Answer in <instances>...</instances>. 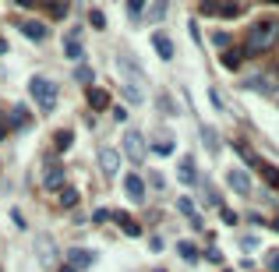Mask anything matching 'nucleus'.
I'll return each instance as SVG.
<instances>
[{
  "mask_svg": "<svg viewBox=\"0 0 279 272\" xmlns=\"http://www.w3.org/2000/svg\"><path fill=\"white\" fill-rule=\"evenodd\" d=\"M226 184L237 191V194H247V191H251V177H247L244 170H230L226 173Z\"/></svg>",
  "mask_w": 279,
  "mask_h": 272,
  "instance_id": "obj_6",
  "label": "nucleus"
},
{
  "mask_svg": "<svg viewBox=\"0 0 279 272\" xmlns=\"http://www.w3.org/2000/svg\"><path fill=\"white\" fill-rule=\"evenodd\" d=\"M177 251H180V258H184V262H198V251H195V244H191V240H180Z\"/></svg>",
  "mask_w": 279,
  "mask_h": 272,
  "instance_id": "obj_18",
  "label": "nucleus"
},
{
  "mask_svg": "<svg viewBox=\"0 0 279 272\" xmlns=\"http://www.w3.org/2000/svg\"><path fill=\"white\" fill-rule=\"evenodd\" d=\"M64 50H67V57L75 60V64H78V60H85V53H81V42H75V39H67V42H64Z\"/></svg>",
  "mask_w": 279,
  "mask_h": 272,
  "instance_id": "obj_19",
  "label": "nucleus"
},
{
  "mask_svg": "<svg viewBox=\"0 0 279 272\" xmlns=\"http://www.w3.org/2000/svg\"><path fill=\"white\" fill-rule=\"evenodd\" d=\"M269 269H272V272H279V251H272V254H269Z\"/></svg>",
  "mask_w": 279,
  "mask_h": 272,
  "instance_id": "obj_32",
  "label": "nucleus"
},
{
  "mask_svg": "<svg viewBox=\"0 0 279 272\" xmlns=\"http://www.w3.org/2000/svg\"><path fill=\"white\" fill-rule=\"evenodd\" d=\"M89 106L92 110H106L110 106V92H102V88H89Z\"/></svg>",
  "mask_w": 279,
  "mask_h": 272,
  "instance_id": "obj_12",
  "label": "nucleus"
},
{
  "mask_svg": "<svg viewBox=\"0 0 279 272\" xmlns=\"http://www.w3.org/2000/svg\"><path fill=\"white\" fill-rule=\"evenodd\" d=\"M42 180H46V188H50V191H57V188L64 184V166H60V163H50V166H46V173H42Z\"/></svg>",
  "mask_w": 279,
  "mask_h": 272,
  "instance_id": "obj_7",
  "label": "nucleus"
},
{
  "mask_svg": "<svg viewBox=\"0 0 279 272\" xmlns=\"http://www.w3.org/2000/svg\"><path fill=\"white\" fill-rule=\"evenodd\" d=\"M113 219L124 226V233H127V237H141V226H138V223H131L127 212H113Z\"/></svg>",
  "mask_w": 279,
  "mask_h": 272,
  "instance_id": "obj_13",
  "label": "nucleus"
},
{
  "mask_svg": "<svg viewBox=\"0 0 279 272\" xmlns=\"http://www.w3.org/2000/svg\"><path fill=\"white\" fill-rule=\"evenodd\" d=\"M53 148H57V152H67V148H71V131H57L53 134Z\"/></svg>",
  "mask_w": 279,
  "mask_h": 272,
  "instance_id": "obj_17",
  "label": "nucleus"
},
{
  "mask_svg": "<svg viewBox=\"0 0 279 272\" xmlns=\"http://www.w3.org/2000/svg\"><path fill=\"white\" fill-rule=\"evenodd\" d=\"M240 248H247V251L258 248V237H240Z\"/></svg>",
  "mask_w": 279,
  "mask_h": 272,
  "instance_id": "obj_31",
  "label": "nucleus"
},
{
  "mask_svg": "<svg viewBox=\"0 0 279 272\" xmlns=\"http://www.w3.org/2000/svg\"><path fill=\"white\" fill-rule=\"evenodd\" d=\"M124 156L131 163H145V156H149V145H145L141 131H127L124 134Z\"/></svg>",
  "mask_w": 279,
  "mask_h": 272,
  "instance_id": "obj_3",
  "label": "nucleus"
},
{
  "mask_svg": "<svg viewBox=\"0 0 279 272\" xmlns=\"http://www.w3.org/2000/svg\"><path fill=\"white\" fill-rule=\"evenodd\" d=\"M276 39H279V28L269 21H258L255 28H247V50H255V53L276 46Z\"/></svg>",
  "mask_w": 279,
  "mask_h": 272,
  "instance_id": "obj_1",
  "label": "nucleus"
},
{
  "mask_svg": "<svg viewBox=\"0 0 279 272\" xmlns=\"http://www.w3.org/2000/svg\"><path fill=\"white\" fill-rule=\"evenodd\" d=\"M75 202H78V191H75V188H60V205H67V209H71Z\"/></svg>",
  "mask_w": 279,
  "mask_h": 272,
  "instance_id": "obj_23",
  "label": "nucleus"
},
{
  "mask_svg": "<svg viewBox=\"0 0 279 272\" xmlns=\"http://www.w3.org/2000/svg\"><path fill=\"white\" fill-rule=\"evenodd\" d=\"M216 14H223V18H237V14H240V4H233V0H230V4L216 7Z\"/></svg>",
  "mask_w": 279,
  "mask_h": 272,
  "instance_id": "obj_22",
  "label": "nucleus"
},
{
  "mask_svg": "<svg viewBox=\"0 0 279 272\" xmlns=\"http://www.w3.org/2000/svg\"><path fill=\"white\" fill-rule=\"evenodd\" d=\"M124 191H127L135 202H141V198H145V180H141L138 173H131V177L124 180Z\"/></svg>",
  "mask_w": 279,
  "mask_h": 272,
  "instance_id": "obj_8",
  "label": "nucleus"
},
{
  "mask_svg": "<svg viewBox=\"0 0 279 272\" xmlns=\"http://www.w3.org/2000/svg\"><path fill=\"white\" fill-rule=\"evenodd\" d=\"M180 184H195V180H198V170H195V159H191V156H184L180 159Z\"/></svg>",
  "mask_w": 279,
  "mask_h": 272,
  "instance_id": "obj_9",
  "label": "nucleus"
},
{
  "mask_svg": "<svg viewBox=\"0 0 279 272\" xmlns=\"http://www.w3.org/2000/svg\"><path fill=\"white\" fill-rule=\"evenodd\" d=\"M156 152H159V156H173V142H159Z\"/></svg>",
  "mask_w": 279,
  "mask_h": 272,
  "instance_id": "obj_28",
  "label": "nucleus"
},
{
  "mask_svg": "<svg viewBox=\"0 0 279 272\" xmlns=\"http://www.w3.org/2000/svg\"><path fill=\"white\" fill-rule=\"evenodd\" d=\"M92 219H96V223H106V219H113V212H110V209H96Z\"/></svg>",
  "mask_w": 279,
  "mask_h": 272,
  "instance_id": "obj_27",
  "label": "nucleus"
},
{
  "mask_svg": "<svg viewBox=\"0 0 279 272\" xmlns=\"http://www.w3.org/2000/svg\"><path fill=\"white\" fill-rule=\"evenodd\" d=\"M36 251H39V262L42 265H57V258H60V254H57V244L50 237H39L36 240Z\"/></svg>",
  "mask_w": 279,
  "mask_h": 272,
  "instance_id": "obj_5",
  "label": "nucleus"
},
{
  "mask_svg": "<svg viewBox=\"0 0 279 272\" xmlns=\"http://www.w3.org/2000/svg\"><path fill=\"white\" fill-rule=\"evenodd\" d=\"M92 265V251H85V248H75V251H71V269H89Z\"/></svg>",
  "mask_w": 279,
  "mask_h": 272,
  "instance_id": "obj_11",
  "label": "nucleus"
},
{
  "mask_svg": "<svg viewBox=\"0 0 279 272\" xmlns=\"http://www.w3.org/2000/svg\"><path fill=\"white\" fill-rule=\"evenodd\" d=\"M166 11H170V0H156L152 11H149V21H163V18H166Z\"/></svg>",
  "mask_w": 279,
  "mask_h": 272,
  "instance_id": "obj_14",
  "label": "nucleus"
},
{
  "mask_svg": "<svg viewBox=\"0 0 279 272\" xmlns=\"http://www.w3.org/2000/svg\"><path fill=\"white\" fill-rule=\"evenodd\" d=\"M269 4H279V0H269Z\"/></svg>",
  "mask_w": 279,
  "mask_h": 272,
  "instance_id": "obj_33",
  "label": "nucleus"
},
{
  "mask_svg": "<svg viewBox=\"0 0 279 272\" xmlns=\"http://www.w3.org/2000/svg\"><path fill=\"white\" fill-rule=\"evenodd\" d=\"M64 14H67V4H64V0H57V4H53V18H64Z\"/></svg>",
  "mask_w": 279,
  "mask_h": 272,
  "instance_id": "obj_30",
  "label": "nucleus"
},
{
  "mask_svg": "<svg viewBox=\"0 0 279 272\" xmlns=\"http://www.w3.org/2000/svg\"><path fill=\"white\" fill-rule=\"evenodd\" d=\"M201 138H205V148H209V152H216V148H219V134H216L209 124H201Z\"/></svg>",
  "mask_w": 279,
  "mask_h": 272,
  "instance_id": "obj_15",
  "label": "nucleus"
},
{
  "mask_svg": "<svg viewBox=\"0 0 279 272\" xmlns=\"http://www.w3.org/2000/svg\"><path fill=\"white\" fill-rule=\"evenodd\" d=\"M89 21H92L96 28H102V25H106V14H102V11H92V14H89Z\"/></svg>",
  "mask_w": 279,
  "mask_h": 272,
  "instance_id": "obj_26",
  "label": "nucleus"
},
{
  "mask_svg": "<svg viewBox=\"0 0 279 272\" xmlns=\"http://www.w3.org/2000/svg\"><path fill=\"white\" fill-rule=\"evenodd\" d=\"M75 78H78L81 85H92V78H96V74H92V67H85V64H78V67H75Z\"/></svg>",
  "mask_w": 279,
  "mask_h": 272,
  "instance_id": "obj_20",
  "label": "nucleus"
},
{
  "mask_svg": "<svg viewBox=\"0 0 279 272\" xmlns=\"http://www.w3.org/2000/svg\"><path fill=\"white\" fill-rule=\"evenodd\" d=\"M28 92L36 96V103H39L42 110H53V103H57V88H53V82H46V78H39V74H36V78L28 82Z\"/></svg>",
  "mask_w": 279,
  "mask_h": 272,
  "instance_id": "obj_2",
  "label": "nucleus"
},
{
  "mask_svg": "<svg viewBox=\"0 0 279 272\" xmlns=\"http://www.w3.org/2000/svg\"><path fill=\"white\" fill-rule=\"evenodd\" d=\"M223 64H226V67H240V53H237V50H226V53H223Z\"/></svg>",
  "mask_w": 279,
  "mask_h": 272,
  "instance_id": "obj_25",
  "label": "nucleus"
},
{
  "mask_svg": "<svg viewBox=\"0 0 279 272\" xmlns=\"http://www.w3.org/2000/svg\"><path fill=\"white\" fill-rule=\"evenodd\" d=\"M21 32H25L28 39H42V36H46V28H42L39 21H25V25H21Z\"/></svg>",
  "mask_w": 279,
  "mask_h": 272,
  "instance_id": "obj_16",
  "label": "nucleus"
},
{
  "mask_svg": "<svg viewBox=\"0 0 279 272\" xmlns=\"http://www.w3.org/2000/svg\"><path fill=\"white\" fill-rule=\"evenodd\" d=\"M212 42H216V46H223V50H226V46H230V36H226V32H216V36H212Z\"/></svg>",
  "mask_w": 279,
  "mask_h": 272,
  "instance_id": "obj_29",
  "label": "nucleus"
},
{
  "mask_svg": "<svg viewBox=\"0 0 279 272\" xmlns=\"http://www.w3.org/2000/svg\"><path fill=\"white\" fill-rule=\"evenodd\" d=\"M152 46H156V53L163 57V60H173V42H170L163 32H156V36H152Z\"/></svg>",
  "mask_w": 279,
  "mask_h": 272,
  "instance_id": "obj_10",
  "label": "nucleus"
},
{
  "mask_svg": "<svg viewBox=\"0 0 279 272\" xmlns=\"http://www.w3.org/2000/svg\"><path fill=\"white\" fill-rule=\"evenodd\" d=\"M141 11H145V0H127V18L131 21L141 18Z\"/></svg>",
  "mask_w": 279,
  "mask_h": 272,
  "instance_id": "obj_21",
  "label": "nucleus"
},
{
  "mask_svg": "<svg viewBox=\"0 0 279 272\" xmlns=\"http://www.w3.org/2000/svg\"><path fill=\"white\" fill-rule=\"evenodd\" d=\"M247 88H255V92H265V96H272V88H269V82H265V78H251V82H247Z\"/></svg>",
  "mask_w": 279,
  "mask_h": 272,
  "instance_id": "obj_24",
  "label": "nucleus"
},
{
  "mask_svg": "<svg viewBox=\"0 0 279 272\" xmlns=\"http://www.w3.org/2000/svg\"><path fill=\"white\" fill-rule=\"evenodd\" d=\"M99 166H102L106 177H117L120 173V152L117 148H99Z\"/></svg>",
  "mask_w": 279,
  "mask_h": 272,
  "instance_id": "obj_4",
  "label": "nucleus"
}]
</instances>
